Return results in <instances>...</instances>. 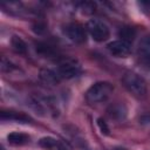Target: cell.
I'll list each match as a JSON object with an SVG mask.
<instances>
[{
  "label": "cell",
  "instance_id": "obj_1",
  "mask_svg": "<svg viewBox=\"0 0 150 150\" xmlns=\"http://www.w3.org/2000/svg\"><path fill=\"white\" fill-rule=\"evenodd\" d=\"M114 87L111 83L101 81L94 83L86 93V98L90 103H101L107 101L112 94Z\"/></svg>",
  "mask_w": 150,
  "mask_h": 150
},
{
  "label": "cell",
  "instance_id": "obj_2",
  "mask_svg": "<svg viewBox=\"0 0 150 150\" xmlns=\"http://www.w3.org/2000/svg\"><path fill=\"white\" fill-rule=\"evenodd\" d=\"M124 87L136 97H143L146 94V83L142 76L134 71H128L123 75Z\"/></svg>",
  "mask_w": 150,
  "mask_h": 150
},
{
  "label": "cell",
  "instance_id": "obj_3",
  "mask_svg": "<svg viewBox=\"0 0 150 150\" xmlns=\"http://www.w3.org/2000/svg\"><path fill=\"white\" fill-rule=\"evenodd\" d=\"M87 29L91 35V38L97 42L105 41L110 35L108 25L98 19H90L87 23Z\"/></svg>",
  "mask_w": 150,
  "mask_h": 150
},
{
  "label": "cell",
  "instance_id": "obj_4",
  "mask_svg": "<svg viewBox=\"0 0 150 150\" xmlns=\"http://www.w3.org/2000/svg\"><path fill=\"white\" fill-rule=\"evenodd\" d=\"M63 33L70 41H73L75 43H82L87 39L86 29L83 28L82 25H80L77 22H71V23L66 25L63 28Z\"/></svg>",
  "mask_w": 150,
  "mask_h": 150
},
{
  "label": "cell",
  "instance_id": "obj_5",
  "mask_svg": "<svg viewBox=\"0 0 150 150\" xmlns=\"http://www.w3.org/2000/svg\"><path fill=\"white\" fill-rule=\"evenodd\" d=\"M60 79H73L81 73V67L76 61L68 60L61 63L56 69Z\"/></svg>",
  "mask_w": 150,
  "mask_h": 150
},
{
  "label": "cell",
  "instance_id": "obj_6",
  "mask_svg": "<svg viewBox=\"0 0 150 150\" xmlns=\"http://www.w3.org/2000/svg\"><path fill=\"white\" fill-rule=\"evenodd\" d=\"M107 48H108V50H109L112 55H115V56H117V57H125V56H128V55L130 54V52H131V46H130V43H129V42H125V41H123V40H115V41H111V42L108 43Z\"/></svg>",
  "mask_w": 150,
  "mask_h": 150
},
{
  "label": "cell",
  "instance_id": "obj_7",
  "mask_svg": "<svg viewBox=\"0 0 150 150\" xmlns=\"http://www.w3.org/2000/svg\"><path fill=\"white\" fill-rule=\"evenodd\" d=\"M127 108L124 104L122 103H114L111 105H109V108L107 109V114L111 120H116V121H121L124 120L127 116Z\"/></svg>",
  "mask_w": 150,
  "mask_h": 150
},
{
  "label": "cell",
  "instance_id": "obj_8",
  "mask_svg": "<svg viewBox=\"0 0 150 150\" xmlns=\"http://www.w3.org/2000/svg\"><path fill=\"white\" fill-rule=\"evenodd\" d=\"M2 121H16L20 123H29L32 122V118L26 115L25 112H20V111H1L0 115Z\"/></svg>",
  "mask_w": 150,
  "mask_h": 150
},
{
  "label": "cell",
  "instance_id": "obj_9",
  "mask_svg": "<svg viewBox=\"0 0 150 150\" xmlns=\"http://www.w3.org/2000/svg\"><path fill=\"white\" fill-rule=\"evenodd\" d=\"M40 79H41V81H43L47 84H56L61 80L56 70L48 69V68H45V69L40 70Z\"/></svg>",
  "mask_w": 150,
  "mask_h": 150
},
{
  "label": "cell",
  "instance_id": "obj_10",
  "mask_svg": "<svg viewBox=\"0 0 150 150\" xmlns=\"http://www.w3.org/2000/svg\"><path fill=\"white\" fill-rule=\"evenodd\" d=\"M39 145L42 146V148L49 149V150H54V149H56V150H66L64 146L61 143H59L57 139H55L53 137H43V138H41L39 141Z\"/></svg>",
  "mask_w": 150,
  "mask_h": 150
},
{
  "label": "cell",
  "instance_id": "obj_11",
  "mask_svg": "<svg viewBox=\"0 0 150 150\" xmlns=\"http://www.w3.org/2000/svg\"><path fill=\"white\" fill-rule=\"evenodd\" d=\"M138 54L144 60L150 61V35L144 36L138 45Z\"/></svg>",
  "mask_w": 150,
  "mask_h": 150
},
{
  "label": "cell",
  "instance_id": "obj_12",
  "mask_svg": "<svg viewBox=\"0 0 150 150\" xmlns=\"http://www.w3.org/2000/svg\"><path fill=\"white\" fill-rule=\"evenodd\" d=\"M7 139L9 144L13 145H22L29 141V136L22 132H11L7 135Z\"/></svg>",
  "mask_w": 150,
  "mask_h": 150
},
{
  "label": "cell",
  "instance_id": "obj_13",
  "mask_svg": "<svg viewBox=\"0 0 150 150\" xmlns=\"http://www.w3.org/2000/svg\"><path fill=\"white\" fill-rule=\"evenodd\" d=\"M11 46L19 54H25L27 52V45H26V42L20 36H18V35H13L12 36V39H11Z\"/></svg>",
  "mask_w": 150,
  "mask_h": 150
},
{
  "label": "cell",
  "instance_id": "obj_14",
  "mask_svg": "<svg viewBox=\"0 0 150 150\" xmlns=\"http://www.w3.org/2000/svg\"><path fill=\"white\" fill-rule=\"evenodd\" d=\"M118 35H120L121 40H123V41L130 43V42L135 39V36H136V32H135V29L131 28V27H123V28L120 29Z\"/></svg>",
  "mask_w": 150,
  "mask_h": 150
},
{
  "label": "cell",
  "instance_id": "obj_15",
  "mask_svg": "<svg viewBox=\"0 0 150 150\" xmlns=\"http://www.w3.org/2000/svg\"><path fill=\"white\" fill-rule=\"evenodd\" d=\"M0 69H1L2 73H9V71L15 69V66L7 57L2 56L1 57V62H0Z\"/></svg>",
  "mask_w": 150,
  "mask_h": 150
},
{
  "label": "cell",
  "instance_id": "obj_16",
  "mask_svg": "<svg viewBox=\"0 0 150 150\" xmlns=\"http://www.w3.org/2000/svg\"><path fill=\"white\" fill-rule=\"evenodd\" d=\"M80 9H82V12L84 14H91L95 12L96 5H95V2H91V1H84V2L80 4Z\"/></svg>",
  "mask_w": 150,
  "mask_h": 150
},
{
  "label": "cell",
  "instance_id": "obj_17",
  "mask_svg": "<svg viewBox=\"0 0 150 150\" xmlns=\"http://www.w3.org/2000/svg\"><path fill=\"white\" fill-rule=\"evenodd\" d=\"M97 125H98V128H100V130L103 135H109L110 134V129H109L107 122L103 118H97Z\"/></svg>",
  "mask_w": 150,
  "mask_h": 150
}]
</instances>
